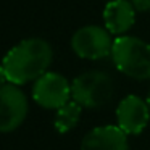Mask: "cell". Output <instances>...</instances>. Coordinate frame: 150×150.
<instances>
[{
	"label": "cell",
	"mask_w": 150,
	"mask_h": 150,
	"mask_svg": "<svg viewBox=\"0 0 150 150\" xmlns=\"http://www.w3.org/2000/svg\"><path fill=\"white\" fill-rule=\"evenodd\" d=\"M8 82V76H7V71H5L4 65H0V87L5 86Z\"/></svg>",
	"instance_id": "12"
},
{
	"label": "cell",
	"mask_w": 150,
	"mask_h": 150,
	"mask_svg": "<svg viewBox=\"0 0 150 150\" xmlns=\"http://www.w3.org/2000/svg\"><path fill=\"white\" fill-rule=\"evenodd\" d=\"M71 84L60 73H45L36 79L33 86V98L39 107L47 110H58L69 102Z\"/></svg>",
	"instance_id": "6"
},
{
	"label": "cell",
	"mask_w": 150,
	"mask_h": 150,
	"mask_svg": "<svg viewBox=\"0 0 150 150\" xmlns=\"http://www.w3.org/2000/svg\"><path fill=\"white\" fill-rule=\"evenodd\" d=\"M111 58L118 71L127 78L150 79V44L139 37L120 36L113 40Z\"/></svg>",
	"instance_id": "2"
},
{
	"label": "cell",
	"mask_w": 150,
	"mask_h": 150,
	"mask_svg": "<svg viewBox=\"0 0 150 150\" xmlns=\"http://www.w3.org/2000/svg\"><path fill=\"white\" fill-rule=\"evenodd\" d=\"M147 103H149V107H150V94H149V98H147Z\"/></svg>",
	"instance_id": "13"
},
{
	"label": "cell",
	"mask_w": 150,
	"mask_h": 150,
	"mask_svg": "<svg viewBox=\"0 0 150 150\" xmlns=\"http://www.w3.org/2000/svg\"><path fill=\"white\" fill-rule=\"evenodd\" d=\"M81 110L82 107L76 100L66 102L63 107H60L57 110L55 120H53V126L60 134H65L73 131L78 126L79 120H81Z\"/></svg>",
	"instance_id": "10"
},
{
	"label": "cell",
	"mask_w": 150,
	"mask_h": 150,
	"mask_svg": "<svg viewBox=\"0 0 150 150\" xmlns=\"http://www.w3.org/2000/svg\"><path fill=\"white\" fill-rule=\"evenodd\" d=\"M52 58L53 52L50 44L40 37H31L11 47L4 57L2 65L7 71L8 82L21 86L45 74Z\"/></svg>",
	"instance_id": "1"
},
{
	"label": "cell",
	"mask_w": 150,
	"mask_h": 150,
	"mask_svg": "<svg viewBox=\"0 0 150 150\" xmlns=\"http://www.w3.org/2000/svg\"><path fill=\"white\" fill-rule=\"evenodd\" d=\"M118 126L129 136L140 134L150 121V107L137 95H127L116 107Z\"/></svg>",
	"instance_id": "7"
},
{
	"label": "cell",
	"mask_w": 150,
	"mask_h": 150,
	"mask_svg": "<svg viewBox=\"0 0 150 150\" xmlns=\"http://www.w3.org/2000/svg\"><path fill=\"white\" fill-rule=\"evenodd\" d=\"M127 134L120 126L107 124L91 129L81 142V150H127Z\"/></svg>",
	"instance_id": "8"
},
{
	"label": "cell",
	"mask_w": 150,
	"mask_h": 150,
	"mask_svg": "<svg viewBox=\"0 0 150 150\" xmlns=\"http://www.w3.org/2000/svg\"><path fill=\"white\" fill-rule=\"evenodd\" d=\"M111 33L107 28L84 26L78 29L71 37V49L79 58L102 60L111 55L113 49Z\"/></svg>",
	"instance_id": "4"
},
{
	"label": "cell",
	"mask_w": 150,
	"mask_h": 150,
	"mask_svg": "<svg viewBox=\"0 0 150 150\" xmlns=\"http://www.w3.org/2000/svg\"><path fill=\"white\" fill-rule=\"evenodd\" d=\"M136 8L131 0H111L103 8V23L111 34L123 36L136 23Z\"/></svg>",
	"instance_id": "9"
},
{
	"label": "cell",
	"mask_w": 150,
	"mask_h": 150,
	"mask_svg": "<svg viewBox=\"0 0 150 150\" xmlns=\"http://www.w3.org/2000/svg\"><path fill=\"white\" fill-rule=\"evenodd\" d=\"M115 95V82L103 71H87L71 82V97L82 108H102Z\"/></svg>",
	"instance_id": "3"
},
{
	"label": "cell",
	"mask_w": 150,
	"mask_h": 150,
	"mask_svg": "<svg viewBox=\"0 0 150 150\" xmlns=\"http://www.w3.org/2000/svg\"><path fill=\"white\" fill-rule=\"evenodd\" d=\"M137 11H149L150 10V0H131Z\"/></svg>",
	"instance_id": "11"
},
{
	"label": "cell",
	"mask_w": 150,
	"mask_h": 150,
	"mask_svg": "<svg viewBox=\"0 0 150 150\" xmlns=\"http://www.w3.org/2000/svg\"><path fill=\"white\" fill-rule=\"evenodd\" d=\"M28 97L16 84L0 87V132H13L28 116Z\"/></svg>",
	"instance_id": "5"
}]
</instances>
